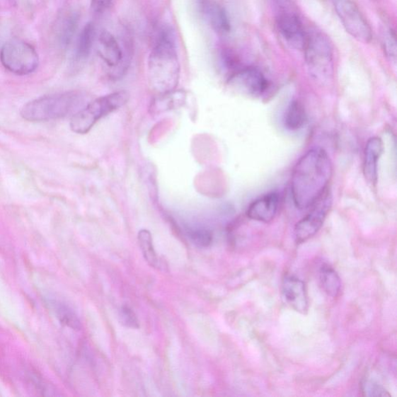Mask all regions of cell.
I'll list each match as a JSON object with an SVG mask.
<instances>
[{"label":"cell","instance_id":"obj_1","mask_svg":"<svg viewBox=\"0 0 397 397\" xmlns=\"http://www.w3.org/2000/svg\"><path fill=\"white\" fill-rule=\"evenodd\" d=\"M333 166L326 151L314 148L297 161L291 176V194L297 208H310L328 188Z\"/></svg>","mask_w":397,"mask_h":397},{"label":"cell","instance_id":"obj_2","mask_svg":"<svg viewBox=\"0 0 397 397\" xmlns=\"http://www.w3.org/2000/svg\"><path fill=\"white\" fill-rule=\"evenodd\" d=\"M149 83L159 95L172 93L179 84L180 63L173 35L164 29L160 32L148 62Z\"/></svg>","mask_w":397,"mask_h":397},{"label":"cell","instance_id":"obj_3","mask_svg":"<svg viewBox=\"0 0 397 397\" xmlns=\"http://www.w3.org/2000/svg\"><path fill=\"white\" fill-rule=\"evenodd\" d=\"M86 96L69 91L40 97L24 105L21 116L30 122H43L75 115L86 105Z\"/></svg>","mask_w":397,"mask_h":397},{"label":"cell","instance_id":"obj_4","mask_svg":"<svg viewBox=\"0 0 397 397\" xmlns=\"http://www.w3.org/2000/svg\"><path fill=\"white\" fill-rule=\"evenodd\" d=\"M304 50L311 77L319 84H328L335 72L333 48L329 40L320 33L307 35Z\"/></svg>","mask_w":397,"mask_h":397},{"label":"cell","instance_id":"obj_5","mask_svg":"<svg viewBox=\"0 0 397 397\" xmlns=\"http://www.w3.org/2000/svg\"><path fill=\"white\" fill-rule=\"evenodd\" d=\"M128 100L127 92L118 91L101 96L88 103L71 117V131L79 134H87L100 119L125 106Z\"/></svg>","mask_w":397,"mask_h":397},{"label":"cell","instance_id":"obj_6","mask_svg":"<svg viewBox=\"0 0 397 397\" xmlns=\"http://www.w3.org/2000/svg\"><path fill=\"white\" fill-rule=\"evenodd\" d=\"M0 60L8 71L18 76L31 74L39 64V57L35 47L19 39H12L4 44Z\"/></svg>","mask_w":397,"mask_h":397},{"label":"cell","instance_id":"obj_7","mask_svg":"<svg viewBox=\"0 0 397 397\" xmlns=\"http://www.w3.org/2000/svg\"><path fill=\"white\" fill-rule=\"evenodd\" d=\"M331 207L332 196L328 188L311 205L310 212L296 224L294 234L297 243L305 242L319 231Z\"/></svg>","mask_w":397,"mask_h":397},{"label":"cell","instance_id":"obj_8","mask_svg":"<svg viewBox=\"0 0 397 397\" xmlns=\"http://www.w3.org/2000/svg\"><path fill=\"white\" fill-rule=\"evenodd\" d=\"M335 10L348 34L364 44L371 42L372 29L357 6L351 0H337Z\"/></svg>","mask_w":397,"mask_h":397},{"label":"cell","instance_id":"obj_9","mask_svg":"<svg viewBox=\"0 0 397 397\" xmlns=\"http://www.w3.org/2000/svg\"><path fill=\"white\" fill-rule=\"evenodd\" d=\"M229 84L237 92L253 97L263 96L270 86L263 73L255 67H246L234 71Z\"/></svg>","mask_w":397,"mask_h":397},{"label":"cell","instance_id":"obj_10","mask_svg":"<svg viewBox=\"0 0 397 397\" xmlns=\"http://www.w3.org/2000/svg\"><path fill=\"white\" fill-rule=\"evenodd\" d=\"M277 26L280 35L291 46L297 50H304L308 34L297 15L289 12L280 14L277 19Z\"/></svg>","mask_w":397,"mask_h":397},{"label":"cell","instance_id":"obj_11","mask_svg":"<svg viewBox=\"0 0 397 397\" xmlns=\"http://www.w3.org/2000/svg\"><path fill=\"white\" fill-rule=\"evenodd\" d=\"M282 293L286 302L297 312L305 314L309 303L305 283L295 277H286L282 281Z\"/></svg>","mask_w":397,"mask_h":397},{"label":"cell","instance_id":"obj_12","mask_svg":"<svg viewBox=\"0 0 397 397\" xmlns=\"http://www.w3.org/2000/svg\"><path fill=\"white\" fill-rule=\"evenodd\" d=\"M98 53L110 69H120L125 62L122 47L115 35L106 30H102L98 38Z\"/></svg>","mask_w":397,"mask_h":397},{"label":"cell","instance_id":"obj_13","mask_svg":"<svg viewBox=\"0 0 397 397\" xmlns=\"http://www.w3.org/2000/svg\"><path fill=\"white\" fill-rule=\"evenodd\" d=\"M280 197L277 192H270L258 198L247 209V216L253 221L269 223L278 212Z\"/></svg>","mask_w":397,"mask_h":397},{"label":"cell","instance_id":"obj_14","mask_svg":"<svg viewBox=\"0 0 397 397\" xmlns=\"http://www.w3.org/2000/svg\"><path fill=\"white\" fill-rule=\"evenodd\" d=\"M384 146L379 137H371L364 149L363 172L367 182L374 185L378 180V161L382 156Z\"/></svg>","mask_w":397,"mask_h":397},{"label":"cell","instance_id":"obj_15","mask_svg":"<svg viewBox=\"0 0 397 397\" xmlns=\"http://www.w3.org/2000/svg\"><path fill=\"white\" fill-rule=\"evenodd\" d=\"M79 22V16L75 11H69L57 21L55 37L57 42L62 48H67L72 42Z\"/></svg>","mask_w":397,"mask_h":397},{"label":"cell","instance_id":"obj_16","mask_svg":"<svg viewBox=\"0 0 397 397\" xmlns=\"http://www.w3.org/2000/svg\"><path fill=\"white\" fill-rule=\"evenodd\" d=\"M205 12L213 29L218 34L225 35L231 30V21L224 8L215 3L205 4Z\"/></svg>","mask_w":397,"mask_h":397},{"label":"cell","instance_id":"obj_17","mask_svg":"<svg viewBox=\"0 0 397 397\" xmlns=\"http://www.w3.org/2000/svg\"><path fill=\"white\" fill-rule=\"evenodd\" d=\"M96 28L94 23H88L84 28L77 40L76 59L83 61L90 56L95 42Z\"/></svg>","mask_w":397,"mask_h":397},{"label":"cell","instance_id":"obj_18","mask_svg":"<svg viewBox=\"0 0 397 397\" xmlns=\"http://www.w3.org/2000/svg\"><path fill=\"white\" fill-rule=\"evenodd\" d=\"M307 115L305 108L302 103L293 100L286 110L284 119L285 127L290 131H297L302 128L306 123Z\"/></svg>","mask_w":397,"mask_h":397},{"label":"cell","instance_id":"obj_19","mask_svg":"<svg viewBox=\"0 0 397 397\" xmlns=\"http://www.w3.org/2000/svg\"><path fill=\"white\" fill-rule=\"evenodd\" d=\"M320 281L323 290L330 297H337L342 289V281L337 272L328 265H323L320 270Z\"/></svg>","mask_w":397,"mask_h":397},{"label":"cell","instance_id":"obj_20","mask_svg":"<svg viewBox=\"0 0 397 397\" xmlns=\"http://www.w3.org/2000/svg\"><path fill=\"white\" fill-rule=\"evenodd\" d=\"M52 306L57 318H58L62 325L74 330H79L81 328V323L77 315L69 306L57 301L52 303Z\"/></svg>","mask_w":397,"mask_h":397},{"label":"cell","instance_id":"obj_21","mask_svg":"<svg viewBox=\"0 0 397 397\" xmlns=\"http://www.w3.org/2000/svg\"><path fill=\"white\" fill-rule=\"evenodd\" d=\"M139 245L143 253V256L151 267L156 268L159 265V260L154 249L152 238L150 231L143 229L139 233Z\"/></svg>","mask_w":397,"mask_h":397},{"label":"cell","instance_id":"obj_22","mask_svg":"<svg viewBox=\"0 0 397 397\" xmlns=\"http://www.w3.org/2000/svg\"><path fill=\"white\" fill-rule=\"evenodd\" d=\"M188 234L194 244L202 248L209 246L213 241L212 231L205 228H200V226L189 229Z\"/></svg>","mask_w":397,"mask_h":397},{"label":"cell","instance_id":"obj_23","mask_svg":"<svg viewBox=\"0 0 397 397\" xmlns=\"http://www.w3.org/2000/svg\"><path fill=\"white\" fill-rule=\"evenodd\" d=\"M361 390L366 396H391L384 387L371 380H364Z\"/></svg>","mask_w":397,"mask_h":397},{"label":"cell","instance_id":"obj_24","mask_svg":"<svg viewBox=\"0 0 397 397\" xmlns=\"http://www.w3.org/2000/svg\"><path fill=\"white\" fill-rule=\"evenodd\" d=\"M120 320L123 325L127 328L137 329L139 328V320H137L135 313L128 306L121 308Z\"/></svg>","mask_w":397,"mask_h":397},{"label":"cell","instance_id":"obj_25","mask_svg":"<svg viewBox=\"0 0 397 397\" xmlns=\"http://www.w3.org/2000/svg\"><path fill=\"white\" fill-rule=\"evenodd\" d=\"M384 50L389 58L396 60V40L392 30L389 32L384 40Z\"/></svg>","mask_w":397,"mask_h":397},{"label":"cell","instance_id":"obj_26","mask_svg":"<svg viewBox=\"0 0 397 397\" xmlns=\"http://www.w3.org/2000/svg\"><path fill=\"white\" fill-rule=\"evenodd\" d=\"M113 0H92V7L95 12L103 13L106 11L112 4Z\"/></svg>","mask_w":397,"mask_h":397}]
</instances>
